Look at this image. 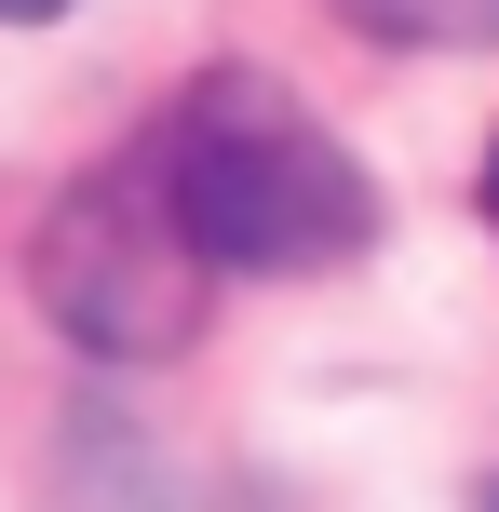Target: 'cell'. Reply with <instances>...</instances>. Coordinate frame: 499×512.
I'll return each instance as SVG.
<instances>
[{
	"label": "cell",
	"instance_id": "cell-4",
	"mask_svg": "<svg viewBox=\"0 0 499 512\" xmlns=\"http://www.w3.org/2000/svg\"><path fill=\"white\" fill-rule=\"evenodd\" d=\"M54 14H68V0H0V27H54Z\"/></svg>",
	"mask_w": 499,
	"mask_h": 512
},
{
	"label": "cell",
	"instance_id": "cell-5",
	"mask_svg": "<svg viewBox=\"0 0 499 512\" xmlns=\"http://www.w3.org/2000/svg\"><path fill=\"white\" fill-rule=\"evenodd\" d=\"M486 230H499V149H486Z\"/></svg>",
	"mask_w": 499,
	"mask_h": 512
},
{
	"label": "cell",
	"instance_id": "cell-2",
	"mask_svg": "<svg viewBox=\"0 0 499 512\" xmlns=\"http://www.w3.org/2000/svg\"><path fill=\"white\" fill-rule=\"evenodd\" d=\"M27 283H41V310H54L95 364H176L189 337H203L216 256H203V230H189V203H176V149H162V122L135 135V149H108L95 176L41 216Z\"/></svg>",
	"mask_w": 499,
	"mask_h": 512
},
{
	"label": "cell",
	"instance_id": "cell-1",
	"mask_svg": "<svg viewBox=\"0 0 499 512\" xmlns=\"http://www.w3.org/2000/svg\"><path fill=\"white\" fill-rule=\"evenodd\" d=\"M176 149V203L203 230L216 283H297V270H351L378 243V176L338 149V122L284 95L270 68H216L176 95L162 122Z\"/></svg>",
	"mask_w": 499,
	"mask_h": 512
},
{
	"label": "cell",
	"instance_id": "cell-3",
	"mask_svg": "<svg viewBox=\"0 0 499 512\" xmlns=\"http://www.w3.org/2000/svg\"><path fill=\"white\" fill-rule=\"evenodd\" d=\"M324 14L392 54H499V0H324Z\"/></svg>",
	"mask_w": 499,
	"mask_h": 512
}]
</instances>
